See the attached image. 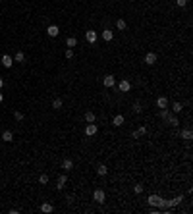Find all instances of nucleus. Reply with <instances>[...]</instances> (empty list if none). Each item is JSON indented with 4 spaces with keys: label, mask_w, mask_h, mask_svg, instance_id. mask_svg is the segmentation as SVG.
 <instances>
[{
    "label": "nucleus",
    "mask_w": 193,
    "mask_h": 214,
    "mask_svg": "<svg viewBox=\"0 0 193 214\" xmlns=\"http://www.w3.org/2000/svg\"><path fill=\"white\" fill-rule=\"evenodd\" d=\"M14 62H25V54H23V52H16V56H14Z\"/></svg>",
    "instance_id": "393cba45"
},
{
    "label": "nucleus",
    "mask_w": 193,
    "mask_h": 214,
    "mask_svg": "<svg viewBox=\"0 0 193 214\" xmlns=\"http://www.w3.org/2000/svg\"><path fill=\"white\" fill-rule=\"evenodd\" d=\"M66 46H68V48L77 46V39H75V37H68V39H66Z\"/></svg>",
    "instance_id": "4be33fe9"
},
{
    "label": "nucleus",
    "mask_w": 193,
    "mask_h": 214,
    "mask_svg": "<svg viewBox=\"0 0 193 214\" xmlns=\"http://www.w3.org/2000/svg\"><path fill=\"white\" fill-rule=\"evenodd\" d=\"M118 87H120V91H122V93H130V89H131V83L127 81V79H122Z\"/></svg>",
    "instance_id": "0eeeda50"
},
{
    "label": "nucleus",
    "mask_w": 193,
    "mask_h": 214,
    "mask_svg": "<svg viewBox=\"0 0 193 214\" xmlns=\"http://www.w3.org/2000/svg\"><path fill=\"white\" fill-rule=\"evenodd\" d=\"M93 199H95V201L99 203V204H103L104 203V199H106V193H104V189H95V193H93Z\"/></svg>",
    "instance_id": "f03ea898"
},
{
    "label": "nucleus",
    "mask_w": 193,
    "mask_h": 214,
    "mask_svg": "<svg viewBox=\"0 0 193 214\" xmlns=\"http://www.w3.org/2000/svg\"><path fill=\"white\" fill-rule=\"evenodd\" d=\"M112 39H114V33H112L110 29H104V31H103V41H104V42H110Z\"/></svg>",
    "instance_id": "ddd939ff"
},
{
    "label": "nucleus",
    "mask_w": 193,
    "mask_h": 214,
    "mask_svg": "<svg viewBox=\"0 0 193 214\" xmlns=\"http://www.w3.org/2000/svg\"><path fill=\"white\" fill-rule=\"evenodd\" d=\"M141 110H143V108H141V102H135V104H133V112H137V114H139Z\"/></svg>",
    "instance_id": "c756f323"
},
{
    "label": "nucleus",
    "mask_w": 193,
    "mask_h": 214,
    "mask_svg": "<svg viewBox=\"0 0 193 214\" xmlns=\"http://www.w3.org/2000/svg\"><path fill=\"white\" fill-rule=\"evenodd\" d=\"M71 168H74V160H70V158H64V160H62V170H66V172H70Z\"/></svg>",
    "instance_id": "9b49d317"
},
{
    "label": "nucleus",
    "mask_w": 193,
    "mask_h": 214,
    "mask_svg": "<svg viewBox=\"0 0 193 214\" xmlns=\"http://www.w3.org/2000/svg\"><path fill=\"white\" fill-rule=\"evenodd\" d=\"M182 108H183V106H182V102H174V104H172V110H174V114H180V112H182Z\"/></svg>",
    "instance_id": "a878e982"
},
{
    "label": "nucleus",
    "mask_w": 193,
    "mask_h": 214,
    "mask_svg": "<svg viewBox=\"0 0 193 214\" xmlns=\"http://www.w3.org/2000/svg\"><path fill=\"white\" fill-rule=\"evenodd\" d=\"M4 101V95H2V93H0V102H2Z\"/></svg>",
    "instance_id": "f704fd0d"
},
{
    "label": "nucleus",
    "mask_w": 193,
    "mask_h": 214,
    "mask_svg": "<svg viewBox=\"0 0 193 214\" xmlns=\"http://www.w3.org/2000/svg\"><path fill=\"white\" fill-rule=\"evenodd\" d=\"M183 201V197L180 195V197H176V199H172V201H166V208H172V206H176V204H180Z\"/></svg>",
    "instance_id": "f8f14e48"
},
{
    "label": "nucleus",
    "mask_w": 193,
    "mask_h": 214,
    "mask_svg": "<svg viewBox=\"0 0 193 214\" xmlns=\"http://www.w3.org/2000/svg\"><path fill=\"white\" fill-rule=\"evenodd\" d=\"M156 106L162 110V108H168V98L166 97H159L156 98Z\"/></svg>",
    "instance_id": "1a4fd4ad"
},
{
    "label": "nucleus",
    "mask_w": 193,
    "mask_h": 214,
    "mask_svg": "<svg viewBox=\"0 0 193 214\" xmlns=\"http://www.w3.org/2000/svg\"><path fill=\"white\" fill-rule=\"evenodd\" d=\"M97 131H99V127H97V124H95V122L85 125V135H87V137H93V135H95Z\"/></svg>",
    "instance_id": "7ed1b4c3"
},
{
    "label": "nucleus",
    "mask_w": 193,
    "mask_h": 214,
    "mask_svg": "<svg viewBox=\"0 0 193 214\" xmlns=\"http://www.w3.org/2000/svg\"><path fill=\"white\" fill-rule=\"evenodd\" d=\"M14 118H16L18 122H21V120H23V114H21L19 110H16V112H14Z\"/></svg>",
    "instance_id": "c85d7f7f"
},
{
    "label": "nucleus",
    "mask_w": 193,
    "mask_h": 214,
    "mask_svg": "<svg viewBox=\"0 0 193 214\" xmlns=\"http://www.w3.org/2000/svg\"><path fill=\"white\" fill-rule=\"evenodd\" d=\"M133 191H135V193H143V185H135V187H133Z\"/></svg>",
    "instance_id": "473e14b6"
},
{
    "label": "nucleus",
    "mask_w": 193,
    "mask_h": 214,
    "mask_svg": "<svg viewBox=\"0 0 193 214\" xmlns=\"http://www.w3.org/2000/svg\"><path fill=\"white\" fill-rule=\"evenodd\" d=\"M85 39H87V42L95 45L97 39H99V35H97V31H87V33H85Z\"/></svg>",
    "instance_id": "39448f33"
},
{
    "label": "nucleus",
    "mask_w": 193,
    "mask_h": 214,
    "mask_svg": "<svg viewBox=\"0 0 193 214\" xmlns=\"http://www.w3.org/2000/svg\"><path fill=\"white\" fill-rule=\"evenodd\" d=\"M116 27L120 31H126V27H127V23H126V19H118L116 21Z\"/></svg>",
    "instance_id": "b1692460"
},
{
    "label": "nucleus",
    "mask_w": 193,
    "mask_h": 214,
    "mask_svg": "<svg viewBox=\"0 0 193 214\" xmlns=\"http://www.w3.org/2000/svg\"><path fill=\"white\" fill-rule=\"evenodd\" d=\"M46 35H48V37H58V35H60L58 25H48L46 27Z\"/></svg>",
    "instance_id": "20e7f679"
},
{
    "label": "nucleus",
    "mask_w": 193,
    "mask_h": 214,
    "mask_svg": "<svg viewBox=\"0 0 193 214\" xmlns=\"http://www.w3.org/2000/svg\"><path fill=\"white\" fill-rule=\"evenodd\" d=\"M97 174L99 176H106V174H108V168H106L104 164H99V166H97Z\"/></svg>",
    "instance_id": "412c9836"
},
{
    "label": "nucleus",
    "mask_w": 193,
    "mask_h": 214,
    "mask_svg": "<svg viewBox=\"0 0 193 214\" xmlns=\"http://www.w3.org/2000/svg\"><path fill=\"white\" fill-rule=\"evenodd\" d=\"M145 133H147V127H145V125H141L137 131H133V139H139V137H143Z\"/></svg>",
    "instance_id": "f3484780"
},
{
    "label": "nucleus",
    "mask_w": 193,
    "mask_h": 214,
    "mask_svg": "<svg viewBox=\"0 0 193 214\" xmlns=\"http://www.w3.org/2000/svg\"><path fill=\"white\" fill-rule=\"evenodd\" d=\"M95 120H97V116L93 112H85V122H87V124H93Z\"/></svg>",
    "instance_id": "5701e85b"
},
{
    "label": "nucleus",
    "mask_w": 193,
    "mask_h": 214,
    "mask_svg": "<svg viewBox=\"0 0 193 214\" xmlns=\"http://www.w3.org/2000/svg\"><path fill=\"white\" fill-rule=\"evenodd\" d=\"M166 120H168V124L172 125V127H178V125H180V120H178L176 116H172V114H168V118H166Z\"/></svg>",
    "instance_id": "a211bd4d"
},
{
    "label": "nucleus",
    "mask_w": 193,
    "mask_h": 214,
    "mask_svg": "<svg viewBox=\"0 0 193 214\" xmlns=\"http://www.w3.org/2000/svg\"><path fill=\"white\" fill-rule=\"evenodd\" d=\"M176 4L180 6V8H183V6H187V0H176Z\"/></svg>",
    "instance_id": "2f4dec72"
},
{
    "label": "nucleus",
    "mask_w": 193,
    "mask_h": 214,
    "mask_svg": "<svg viewBox=\"0 0 193 214\" xmlns=\"http://www.w3.org/2000/svg\"><path fill=\"white\" fill-rule=\"evenodd\" d=\"M39 183H41V185H46V183H48V176H46V174H41V176H39Z\"/></svg>",
    "instance_id": "cd10ccee"
},
{
    "label": "nucleus",
    "mask_w": 193,
    "mask_h": 214,
    "mask_svg": "<svg viewBox=\"0 0 193 214\" xmlns=\"http://www.w3.org/2000/svg\"><path fill=\"white\" fill-rule=\"evenodd\" d=\"M66 58H68V60L74 58V48H68V50H66Z\"/></svg>",
    "instance_id": "7c9ffc66"
},
{
    "label": "nucleus",
    "mask_w": 193,
    "mask_h": 214,
    "mask_svg": "<svg viewBox=\"0 0 193 214\" xmlns=\"http://www.w3.org/2000/svg\"><path fill=\"white\" fill-rule=\"evenodd\" d=\"M145 64H147V66H153V64H156V54H155V52H147V54H145Z\"/></svg>",
    "instance_id": "423d86ee"
},
{
    "label": "nucleus",
    "mask_w": 193,
    "mask_h": 214,
    "mask_svg": "<svg viewBox=\"0 0 193 214\" xmlns=\"http://www.w3.org/2000/svg\"><path fill=\"white\" fill-rule=\"evenodd\" d=\"M12 64H14V60H12V56H8V54H4V56H2V66H4V68H12Z\"/></svg>",
    "instance_id": "2eb2a0df"
},
{
    "label": "nucleus",
    "mask_w": 193,
    "mask_h": 214,
    "mask_svg": "<svg viewBox=\"0 0 193 214\" xmlns=\"http://www.w3.org/2000/svg\"><path fill=\"white\" fill-rule=\"evenodd\" d=\"M66 181H68V177L66 176H58V181H56V187H58V189H64V185H66Z\"/></svg>",
    "instance_id": "6ab92c4d"
},
{
    "label": "nucleus",
    "mask_w": 193,
    "mask_h": 214,
    "mask_svg": "<svg viewBox=\"0 0 193 214\" xmlns=\"http://www.w3.org/2000/svg\"><path fill=\"white\" fill-rule=\"evenodd\" d=\"M4 87V79H2V77H0V89H2Z\"/></svg>",
    "instance_id": "72a5a7b5"
},
{
    "label": "nucleus",
    "mask_w": 193,
    "mask_h": 214,
    "mask_svg": "<svg viewBox=\"0 0 193 214\" xmlns=\"http://www.w3.org/2000/svg\"><path fill=\"white\" fill-rule=\"evenodd\" d=\"M12 139H14V133H12L10 129H6V131L2 133V141H6V143H12Z\"/></svg>",
    "instance_id": "aec40b11"
},
{
    "label": "nucleus",
    "mask_w": 193,
    "mask_h": 214,
    "mask_svg": "<svg viewBox=\"0 0 193 214\" xmlns=\"http://www.w3.org/2000/svg\"><path fill=\"white\" fill-rule=\"evenodd\" d=\"M52 108H56V110L62 108V98H54L52 101Z\"/></svg>",
    "instance_id": "bb28decb"
},
{
    "label": "nucleus",
    "mask_w": 193,
    "mask_h": 214,
    "mask_svg": "<svg viewBox=\"0 0 193 214\" xmlns=\"http://www.w3.org/2000/svg\"><path fill=\"white\" fill-rule=\"evenodd\" d=\"M112 124L116 125V127L124 125V116H122V114H116V116H114V120H112Z\"/></svg>",
    "instance_id": "dca6fc26"
},
{
    "label": "nucleus",
    "mask_w": 193,
    "mask_h": 214,
    "mask_svg": "<svg viewBox=\"0 0 193 214\" xmlns=\"http://www.w3.org/2000/svg\"><path fill=\"white\" fill-rule=\"evenodd\" d=\"M114 85H116V77H114V75H106L104 77V87L110 89V87H114Z\"/></svg>",
    "instance_id": "6e6552de"
},
{
    "label": "nucleus",
    "mask_w": 193,
    "mask_h": 214,
    "mask_svg": "<svg viewBox=\"0 0 193 214\" xmlns=\"http://www.w3.org/2000/svg\"><path fill=\"white\" fill-rule=\"evenodd\" d=\"M52 210H54V206H52L50 203H42V204H41V212H45V214H50Z\"/></svg>",
    "instance_id": "4468645a"
},
{
    "label": "nucleus",
    "mask_w": 193,
    "mask_h": 214,
    "mask_svg": "<svg viewBox=\"0 0 193 214\" xmlns=\"http://www.w3.org/2000/svg\"><path fill=\"white\" fill-rule=\"evenodd\" d=\"M180 137H182V139H185V141H191L193 131L189 129V127H187V129H182V131H180Z\"/></svg>",
    "instance_id": "9d476101"
},
{
    "label": "nucleus",
    "mask_w": 193,
    "mask_h": 214,
    "mask_svg": "<svg viewBox=\"0 0 193 214\" xmlns=\"http://www.w3.org/2000/svg\"><path fill=\"white\" fill-rule=\"evenodd\" d=\"M149 204L151 206H159L160 210H166V201H164L162 197H159V195H149Z\"/></svg>",
    "instance_id": "f257e3e1"
}]
</instances>
